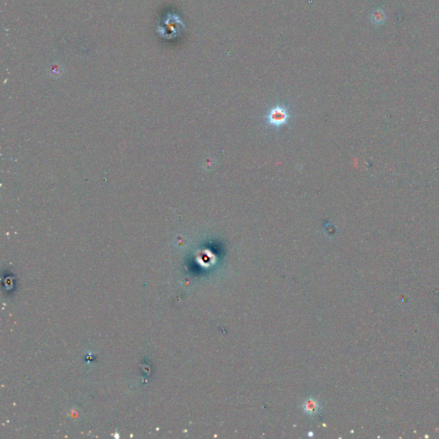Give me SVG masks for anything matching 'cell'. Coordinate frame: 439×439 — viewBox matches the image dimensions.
Instances as JSON below:
<instances>
[{"label": "cell", "mask_w": 439, "mask_h": 439, "mask_svg": "<svg viewBox=\"0 0 439 439\" xmlns=\"http://www.w3.org/2000/svg\"><path fill=\"white\" fill-rule=\"evenodd\" d=\"M291 118L292 114L290 109L280 104H277L271 108L264 116L266 125L276 130L287 125L290 121Z\"/></svg>", "instance_id": "obj_1"}, {"label": "cell", "mask_w": 439, "mask_h": 439, "mask_svg": "<svg viewBox=\"0 0 439 439\" xmlns=\"http://www.w3.org/2000/svg\"><path fill=\"white\" fill-rule=\"evenodd\" d=\"M371 20H372V24L378 25V26L384 24L385 21H386V15H385L384 10L381 9V8L376 9L372 12V15H371Z\"/></svg>", "instance_id": "obj_2"}]
</instances>
